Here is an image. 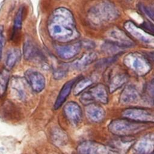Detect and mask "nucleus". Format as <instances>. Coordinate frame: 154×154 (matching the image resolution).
Returning a JSON list of instances; mask_svg holds the SVG:
<instances>
[{
	"mask_svg": "<svg viewBox=\"0 0 154 154\" xmlns=\"http://www.w3.org/2000/svg\"><path fill=\"white\" fill-rule=\"evenodd\" d=\"M49 36L55 41L68 43L79 36L72 12L65 7H58L50 15L47 25Z\"/></svg>",
	"mask_w": 154,
	"mask_h": 154,
	"instance_id": "nucleus-1",
	"label": "nucleus"
},
{
	"mask_svg": "<svg viewBox=\"0 0 154 154\" xmlns=\"http://www.w3.org/2000/svg\"><path fill=\"white\" fill-rule=\"evenodd\" d=\"M125 64L140 76L148 73L152 68L149 60L139 53H131L124 58Z\"/></svg>",
	"mask_w": 154,
	"mask_h": 154,
	"instance_id": "nucleus-2",
	"label": "nucleus"
},
{
	"mask_svg": "<svg viewBox=\"0 0 154 154\" xmlns=\"http://www.w3.org/2000/svg\"><path fill=\"white\" fill-rule=\"evenodd\" d=\"M90 17L98 22H106L114 20L118 17V11L110 2H103L92 8Z\"/></svg>",
	"mask_w": 154,
	"mask_h": 154,
	"instance_id": "nucleus-3",
	"label": "nucleus"
},
{
	"mask_svg": "<svg viewBox=\"0 0 154 154\" xmlns=\"http://www.w3.org/2000/svg\"><path fill=\"white\" fill-rule=\"evenodd\" d=\"M126 30L134 37L146 43H154V35L150 33L145 28L137 26L131 21L126 22L124 25Z\"/></svg>",
	"mask_w": 154,
	"mask_h": 154,
	"instance_id": "nucleus-4",
	"label": "nucleus"
},
{
	"mask_svg": "<svg viewBox=\"0 0 154 154\" xmlns=\"http://www.w3.org/2000/svg\"><path fill=\"white\" fill-rule=\"evenodd\" d=\"M25 78L31 89L35 92H41L45 87L44 76L37 70H27L25 72Z\"/></svg>",
	"mask_w": 154,
	"mask_h": 154,
	"instance_id": "nucleus-5",
	"label": "nucleus"
},
{
	"mask_svg": "<svg viewBox=\"0 0 154 154\" xmlns=\"http://www.w3.org/2000/svg\"><path fill=\"white\" fill-rule=\"evenodd\" d=\"M82 45L76 42L65 45H57L55 50L57 55L63 60H70L78 55L81 49Z\"/></svg>",
	"mask_w": 154,
	"mask_h": 154,
	"instance_id": "nucleus-6",
	"label": "nucleus"
},
{
	"mask_svg": "<svg viewBox=\"0 0 154 154\" xmlns=\"http://www.w3.org/2000/svg\"><path fill=\"white\" fill-rule=\"evenodd\" d=\"M108 75V82L111 91H114L122 87L128 80L127 73L120 70H112Z\"/></svg>",
	"mask_w": 154,
	"mask_h": 154,
	"instance_id": "nucleus-7",
	"label": "nucleus"
},
{
	"mask_svg": "<svg viewBox=\"0 0 154 154\" xmlns=\"http://www.w3.org/2000/svg\"><path fill=\"white\" fill-rule=\"evenodd\" d=\"M108 43H111L119 48H124L131 46L133 43L131 39L122 31L113 29L109 34Z\"/></svg>",
	"mask_w": 154,
	"mask_h": 154,
	"instance_id": "nucleus-8",
	"label": "nucleus"
},
{
	"mask_svg": "<svg viewBox=\"0 0 154 154\" xmlns=\"http://www.w3.org/2000/svg\"><path fill=\"white\" fill-rule=\"evenodd\" d=\"M82 97L84 99L88 98V100H92L94 97L102 102L106 101L107 100L106 88L102 84H97L91 88L88 92L84 93Z\"/></svg>",
	"mask_w": 154,
	"mask_h": 154,
	"instance_id": "nucleus-9",
	"label": "nucleus"
},
{
	"mask_svg": "<svg viewBox=\"0 0 154 154\" xmlns=\"http://www.w3.org/2000/svg\"><path fill=\"white\" fill-rule=\"evenodd\" d=\"M76 79H73L70 81H67L64 84L58 95V97L54 104V108L55 109L60 108L61 105L64 102V101L69 95L73 85L76 82Z\"/></svg>",
	"mask_w": 154,
	"mask_h": 154,
	"instance_id": "nucleus-10",
	"label": "nucleus"
},
{
	"mask_svg": "<svg viewBox=\"0 0 154 154\" xmlns=\"http://www.w3.org/2000/svg\"><path fill=\"white\" fill-rule=\"evenodd\" d=\"M23 54L27 60H34L41 57L40 52L33 42L29 39L26 40L23 46Z\"/></svg>",
	"mask_w": 154,
	"mask_h": 154,
	"instance_id": "nucleus-11",
	"label": "nucleus"
},
{
	"mask_svg": "<svg viewBox=\"0 0 154 154\" xmlns=\"http://www.w3.org/2000/svg\"><path fill=\"white\" fill-rule=\"evenodd\" d=\"M20 57V52L18 49L13 48L7 54L5 61V69L10 70L16 65Z\"/></svg>",
	"mask_w": 154,
	"mask_h": 154,
	"instance_id": "nucleus-12",
	"label": "nucleus"
},
{
	"mask_svg": "<svg viewBox=\"0 0 154 154\" xmlns=\"http://www.w3.org/2000/svg\"><path fill=\"white\" fill-rule=\"evenodd\" d=\"M25 9L23 7H21L17 11L14 19V23H13V28L12 30V35L11 38L14 40L17 38L20 32L22 27V20L23 18Z\"/></svg>",
	"mask_w": 154,
	"mask_h": 154,
	"instance_id": "nucleus-13",
	"label": "nucleus"
},
{
	"mask_svg": "<svg viewBox=\"0 0 154 154\" xmlns=\"http://www.w3.org/2000/svg\"><path fill=\"white\" fill-rule=\"evenodd\" d=\"M97 58L94 52H89L84 54L81 58L73 63V66L76 69H81L92 63Z\"/></svg>",
	"mask_w": 154,
	"mask_h": 154,
	"instance_id": "nucleus-14",
	"label": "nucleus"
},
{
	"mask_svg": "<svg viewBox=\"0 0 154 154\" xmlns=\"http://www.w3.org/2000/svg\"><path fill=\"white\" fill-rule=\"evenodd\" d=\"M10 80V71L7 69L0 70V97L4 96Z\"/></svg>",
	"mask_w": 154,
	"mask_h": 154,
	"instance_id": "nucleus-15",
	"label": "nucleus"
},
{
	"mask_svg": "<svg viewBox=\"0 0 154 154\" xmlns=\"http://www.w3.org/2000/svg\"><path fill=\"white\" fill-rule=\"evenodd\" d=\"M93 83L92 80L89 78H84L81 79L76 85L75 89H74V93L75 94H78V93H81L82 90H85L88 87L90 86Z\"/></svg>",
	"mask_w": 154,
	"mask_h": 154,
	"instance_id": "nucleus-16",
	"label": "nucleus"
},
{
	"mask_svg": "<svg viewBox=\"0 0 154 154\" xmlns=\"http://www.w3.org/2000/svg\"><path fill=\"white\" fill-rule=\"evenodd\" d=\"M137 97V92L135 90L131 87L128 86L126 87L122 93V98L126 100H134Z\"/></svg>",
	"mask_w": 154,
	"mask_h": 154,
	"instance_id": "nucleus-17",
	"label": "nucleus"
},
{
	"mask_svg": "<svg viewBox=\"0 0 154 154\" xmlns=\"http://www.w3.org/2000/svg\"><path fill=\"white\" fill-rule=\"evenodd\" d=\"M139 8L144 14L154 22V7L141 5Z\"/></svg>",
	"mask_w": 154,
	"mask_h": 154,
	"instance_id": "nucleus-18",
	"label": "nucleus"
},
{
	"mask_svg": "<svg viewBox=\"0 0 154 154\" xmlns=\"http://www.w3.org/2000/svg\"><path fill=\"white\" fill-rule=\"evenodd\" d=\"M146 93L154 97V78L146 85Z\"/></svg>",
	"mask_w": 154,
	"mask_h": 154,
	"instance_id": "nucleus-19",
	"label": "nucleus"
},
{
	"mask_svg": "<svg viewBox=\"0 0 154 154\" xmlns=\"http://www.w3.org/2000/svg\"><path fill=\"white\" fill-rule=\"evenodd\" d=\"M115 58L114 57H112V58H106V59H104L103 61L101 60L100 61L98 62V63L97 64V65L98 66V67H102L103 66L105 65H108L110 63H114L116 60H115Z\"/></svg>",
	"mask_w": 154,
	"mask_h": 154,
	"instance_id": "nucleus-20",
	"label": "nucleus"
},
{
	"mask_svg": "<svg viewBox=\"0 0 154 154\" xmlns=\"http://www.w3.org/2000/svg\"><path fill=\"white\" fill-rule=\"evenodd\" d=\"M4 27L2 25H0V59L2 55L3 44H4Z\"/></svg>",
	"mask_w": 154,
	"mask_h": 154,
	"instance_id": "nucleus-21",
	"label": "nucleus"
},
{
	"mask_svg": "<svg viewBox=\"0 0 154 154\" xmlns=\"http://www.w3.org/2000/svg\"><path fill=\"white\" fill-rule=\"evenodd\" d=\"M143 26L144 28H145L146 29H147L149 32L150 31L152 32V34L154 35V25H153V24H152L150 23L144 22L143 24Z\"/></svg>",
	"mask_w": 154,
	"mask_h": 154,
	"instance_id": "nucleus-22",
	"label": "nucleus"
}]
</instances>
